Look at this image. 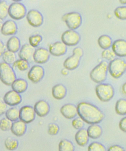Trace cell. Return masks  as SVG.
<instances>
[{
  "mask_svg": "<svg viewBox=\"0 0 126 151\" xmlns=\"http://www.w3.org/2000/svg\"><path fill=\"white\" fill-rule=\"evenodd\" d=\"M77 108L78 115L87 124H99L105 118L104 114L100 109L89 102H81Z\"/></svg>",
  "mask_w": 126,
  "mask_h": 151,
  "instance_id": "cell-1",
  "label": "cell"
},
{
  "mask_svg": "<svg viewBox=\"0 0 126 151\" xmlns=\"http://www.w3.org/2000/svg\"><path fill=\"white\" fill-rule=\"evenodd\" d=\"M108 71V63L102 61L90 72V77L92 81L97 83H103L106 80Z\"/></svg>",
  "mask_w": 126,
  "mask_h": 151,
  "instance_id": "cell-2",
  "label": "cell"
},
{
  "mask_svg": "<svg viewBox=\"0 0 126 151\" xmlns=\"http://www.w3.org/2000/svg\"><path fill=\"white\" fill-rule=\"evenodd\" d=\"M95 91L99 100L105 102L109 101L115 93L113 86L109 83H99L96 86Z\"/></svg>",
  "mask_w": 126,
  "mask_h": 151,
  "instance_id": "cell-3",
  "label": "cell"
},
{
  "mask_svg": "<svg viewBox=\"0 0 126 151\" xmlns=\"http://www.w3.org/2000/svg\"><path fill=\"white\" fill-rule=\"evenodd\" d=\"M126 71V62L120 58H115L108 63V72L114 78L121 77Z\"/></svg>",
  "mask_w": 126,
  "mask_h": 151,
  "instance_id": "cell-4",
  "label": "cell"
},
{
  "mask_svg": "<svg viewBox=\"0 0 126 151\" xmlns=\"http://www.w3.org/2000/svg\"><path fill=\"white\" fill-rule=\"evenodd\" d=\"M1 80L4 84L11 86L17 80V76L14 68L11 65L5 62H2L0 65Z\"/></svg>",
  "mask_w": 126,
  "mask_h": 151,
  "instance_id": "cell-5",
  "label": "cell"
},
{
  "mask_svg": "<svg viewBox=\"0 0 126 151\" xmlns=\"http://www.w3.org/2000/svg\"><path fill=\"white\" fill-rule=\"evenodd\" d=\"M62 20L65 23L67 27L71 30H75L78 29L81 26L82 23L81 15L75 12L64 14L62 17Z\"/></svg>",
  "mask_w": 126,
  "mask_h": 151,
  "instance_id": "cell-6",
  "label": "cell"
},
{
  "mask_svg": "<svg viewBox=\"0 0 126 151\" xmlns=\"http://www.w3.org/2000/svg\"><path fill=\"white\" fill-rule=\"evenodd\" d=\"M27 14L25 6L19 2H14L9 5V15L13 19L18 20L22 19Z\"/></svg>",
  "mask_w": 126,
  "mask_h": 151,
  "instance_id": "cell-7",
  "label": "cell"
},
{
  "mask_svg": "<svg viewBox=\"0 0 126 151\" xmlns=\"http://www.w3.org/2000/svg\"><path fill=\"white\" fill-rule=\"evenodd\" d=\"M62 42L67 46H74L77 45L81 40L80 34L75 30H67L61 35Z\"/></svg>",
  "mask_w": 126,
  "mask_h": 151,
  "instance_id": "cell-8",
  "label": "cell"
},
{
  "mask_svg": "<svg viewBox=\"0 0 126 151\" xmlns=\"http://www.w3.org/2000/svg\"><path fill=\"white\" fill-rule=\"evenodd\" d=\"M26 19L29 24L32 27H38L42 25L44 22L43 15L37 10L29 11L26 15Z\"/></svg>",
  "mask_w": 126,
  "mask_h": 151,
  "instance_id": "cell-9",
  "label": "cell"
},
{
  "mask_svg": "<svg viewBox=\"0 0 126 151\" xmlns=\"http://www.w3.org/2000/svg\"><path fill=\"white\" fill-rule=\"evenodd\" d=\"M45 76V70L43 67L39 65L32 67L28 73V78L32 83H37L43 79Z\"/></svg>",
  "mask_w": 126,
  "mask_h": 151,
  "instance_id": "cell-10",
  "label": "cell"
},
{
  "mask_svg": "<svg viewBox=\"0 0 126 151\" xmlns=\"http://www.w3.org/2000/svg\"><path fill=\"white\" fill-rule=\"evenodd\" d=\"M36 112L34 108L30 106H24L20 109L19 119L26 124H29L34 121Z\"/></svg>",
  "mask_w": 126,
  "mask_h": 151,
  "instance_id": "cell-11",
  "label": "cell"
},
{
  "mask_svg": "<svg viewBox=\"0 0 126 151\" xmlns=\"http://www.w3.org/2000/svg\"><path fill=\"white\" fill-rule=\"evenodd\" d=\"M4 101L9 106H14L19 104L22 101L20 93L14 90L10 91L5 93L3 98Z\"/></svg>",
  "mask_w": 126,
  "mask_h": 151,
  "instance_id": "cell-12",
  "label": "cell"
},
{
  "mask_svg": "<svg viewBox=\"0 0 126 151\" xmlns=\"http://www.w3.org/2000/svg\"><path fill=\"white\" fill-rule=\"evenodd\" d=\"M50 53L46 48H40L35 50L33 58L36 63L44 64L48 62L50 57Z\"/></svg>",
  "mask_w": 126,
  "mask_h": 151,
  "instance_id": "cell-13",
  "label": "cell"
},
{
  "mask_svg": "<svg viewBox=\"0 0 126 151\" xmlns=\"http://www.w3.org/2000/svg\"><path fill=\"white\" fill-rule=\"evenodd\" d=\"M49 51L51 55L54 56H62L66 53L67 46L62 42H57L50 45Z\"/></svg>",
  "mask_w": 126,
  "mask_h": 151,
  "instance_id": "cell-14",
  "label": "cell"
},
{
  "mask_svg": "<svg viewBox=\"0 0 126 151\" xmlns=\"http://www.w3.org/2000/svg\"><path fill=\"white\" fill-rule=\"evenodd\" d=\"M17 26L15 22L9 20L5 21L1 27V33L4 36L15 35L17 31Z\"/></svg>",
  "mask_w": 126,
  "mask_h": 151,
  "instance_id": "cell-15",
  "label": "cell"
},
{
  "mask_svg": "<svg viewBox=\"0 0 126 151\" xmlns=\"http://www.w3.org/2000/svg\"><path fill=\"white\" fill-rule=\"evenodd\" d=\"M112 50L117 56L120 58L126 57V41L118 39L113 42Z\"/></svg>",
  "mask_w": 126,
  "mask_h": 151,
  "instance_id": "cell-16",
  "label": "cell"
},
{
  "mask_svg": "<svg viewBox=\"0 0 126 151\" xmlns=\"http://www.w3.org/2000/svg\"><path fill=\"white\" fill-rule=\"evenodd\" d=\"M34 109L36 114L40 117L46 116L50 111V106L46 101L42 100L35 104Z\"/></svg>",
  "mask_w": 126,
  "mask_h": 151,
  "instance_id": "cell-17",
  "label": "cell"
},
{
  "mask_svg": "<svg viewBox=\"0 0 126 151\" xmlns=\"http://www.w3.org/2000/svg\"><path fill=\"white\" fill-rule=\"evenodd\" d=\"M60 112L64 118L71 119L74 118L78 114L77 108L73 104H66L61 107Z\"/></svg>",
  "mask_w": 126,
  "mask_h": 151,
  "instance_id": "cell-18",
  "label": "cell"
},
{
  "mask_svg": "<svg viewBox=\"0 0 126 151\" xmlns=\"http://www.w3.org/2000/svg\"><path fill=\"white\" fill-rule=\"evenodd\" d=\"M26 124L21 120L14 122L11 130L12 133L17 137L23 136L27 130Z\"/></svg>",
  "mask_w": 126,
  "mask_h": 151,
  "instance_id": "cell-19",
  "label": "cell"
},
{
  "mask_svg": "<svg viewBox=\"0 0 126 151\" xmlns=\"http://www.w3.org/2000/svg\"><path fill=\"white\" fill-rule=\"evenodd\" d=\"M89 138L90 137L87 130L84 128L78 130L75 136L76 143L79 146L81 147L86 146L88 144Z\"/></svg>",
  "mask_w": 126,
  "mask_h": 151,
  "instance_id": "cell-20",
  "label": "cell"
},
{
  "mask_svg": "<svg viewBox=\"0 0 126 151\" xmlns=\"http://www.w3.org/2000/svg\"><path fill=\"white\" fill-rule=\"evenodd\" d=\"M35 48L30 44H26L23 45L20 48L18 53L19 58L20 59L28 60L33 57L35 52Z\"/></svg>",
  "mask_w": 126,
  "mask_h": 151,
  "instance_id": "cell-21",
  "label": "cell"
},
{
  "mask_svg": "<svg viewBox=\"0 0 126 151\" xmlns=\"http://www.w3.org/2000/svg\"><path fill=\"white\" fill-rule=\"evenodd\" d=\"M67 93V89L63 85L59 83L53 86L52 89V95L54 98L61 100L65 97Z\"/></svg>",
  "mask_w": 126,
  "mask_h": 151,
  "instance_id": "cell-22",
  "label": "cell"
},
{
  "mask_svg": "<svg viewBox=\"0 0 126 151\" xmlns=\"http://www.w3.org/2000/svg\"><path fill=\"white\" fill-rule=\"evenodd\" d=\"M80 58L73 55L64 61L63 64L64 68L68 70L76 69L80 65Z\"/></svg>",
  "mask_w": 126,
  "mask_h": 151,
  "instance_id": "cell-23",
  "label": "cell"
},
{
  "mask_svg": "<svg viewBox=\"0 0 126 151\" xmlns=\"http://www.w3.org/2000/svg\"><path fill=\"white\" fill-rule=\"evenodd\" d=\"M28 86L27 81L22 78L17 79L11 85L13 90L20 94L25 92Z\"/></svg>",
  "mask_w": 126,
  "mask_h": 151,
  "instance_id": "cell-24",
  "label": "cell"
},
{
  "mask_svg": "<svg viewBox=\"0 0 126 151\" xmlns=\"http://www.w3.org/2000/svg\"><path fill=\"white\" fill-rule=\"evenodd\" d=\"M21 43L20 39L17 37L12 36L9 39L6 44V48L8 50L14 52L19 51Z\"/></svg>",
  "mask_w": 126,
  "mask_h": 151,
  "instance_id": "cell-25",
  "label": "cell"
},
{
  "mask_svg": "<svg viewBox=\"0 0 126 151\" xmlns=\"http://www.w3.org/2000/svg\"><path fill=\"white\" fill-rule=\"evenodd\" d=\"M87 130L89 137L93 139L99 138L102 134V127L98 124H91Z\"/></svg>",
  "mask_w": 126,
  "mask_h": 151,
  "instance_id": "cell-26",
  "label": "cell"
},
{
  "mask_svg": "<svg viewBox=\"0 0 126 151\" xmlns=\"http://www.w3.org/2000/svg\"><path fill=\"white\" fill-rule=\"evenodd\" d=\"M98 43L101 48L103 50L109 49L112 45V39L107 35H102L98 39Z\"/></svg>",
  "mask_w": 126,
  "mask_h": 151,
  "instance_id": "cell-27",
  "label": "cell"
},
{
  "mask_svg": "<svg viewBox=\"0 0 126 151\" xmlns=\"http://www.w3.org/2000/svg\"><path fill=\"white\" fill-rule=\"evenodd\" d=\"M115 111L118 115H126V99H120L117 101L115 105Z\"/></svg>",
  "mask_w": 126,
  "mask_h": 151,
  "instance_id": "cell-28",
  "label": "cell"
},
{
  "mask_svg": "<svg viewBox=\"0 0 126 151\" xmlns=\"http://www.w3.org/2000/svg\"><path fill=\"white\" fill-rule=\"evenodd\" d=\"M5 114L6 118L14 122L19 119L20 110L17 108H11L7 110Z\"/></svg>",
  "mask_w": 126,
  "mask_h": 151,
  "instance_id": "cell-29",
  "label": "cell"
},
{
  "mask_svg": "<svg viewBox=\"0 0 126 151\" xmlns=\"http://www.w3.org/2000/svg\"><path fill=\"white\" fill-rule=\"evenodd\" d=\"M15 53L9 50L6 51L1 56L4 62L9 65H12L17 60Z\"/></svg>",
  "mask_w": 126,
  "mask_h": 151,
  "instance_id": "cell-30",
  "label": "cell"
},
{
  "mask_svg": "<svg viewBox=\"0 0 126 151\" xmlns=\"http://www.w3.org/2000/svg\"><path fill=\"white\" fill-rule=\"evenodd\" d=\"M58 150L60 151H73L75 147L72 142L67 139H63L58 145Z\"/></svg>",
  "mask_w": 126,
  "mask_h": 151,
  "instance_id": "cell-31",
  "label": "cell"
},
{
  "mask_svg": "<svg viewBox=\"0 0 126 151\" xmlns=\"http://www.w3.org/2000/svg\"><path fill=\"white\" fill-rule=\"evenodd\" d=\"M12 65V67L14 69L17 68L21 71H26L29 68L30 66L28 60L20 59H20L17 60Z\"/></svg>",
  "mask_w": 126,
  "mask_h": 151,
  "instance_id": "cell-32",
  "label": "cell"
},
{
  "mask_svg": "<svg viewBox=\"0 0 126 151\" xmlns=\"http://www.w3.org/2000/svg\"><path fill=\"white\" fill-rule=\"evenodd\" d=\"M5 145L6 149L9 150H15L19 146L18 141L11 137H9L6 139Z\"/></svg>",
  "mask_w": 126,
  "mask_h": 151,
  "instance_id": "cell-33",
  "label": "cell"
},
{
  "mask_svg": "<svg viewBox=\"0 0 126 151\" xmlns=\"http://www.w3.org/2000/svg\"><path fill=\"white\" fill-rule=\"evenodd\" d=\"M9 6L6 1L2 0L0 3V19L4 20L9 14Z\"/></svg>",
  "mask_w": 126,
  "mask_h": 151,
  "instance_id": "cell-34",
  "label": "cell"
},
{
  "mask_svg": "<svg viewBox=\"0 0 126 151\" xmlns=\"http://www.w3.org/2000/svg\"><path fill=\"white\" fill-rule=\"evenodd\" d=\"M114 14L115 17L119 19L126 20V6L117 7L114 10Z\"/></svg>",
  "mask_w": 126,
  "mask_h": 151,
  "instance_id": "cell-35",
  "label": "cell"
},
{
  "mask_svg": "<svg viewBox=\"0 0 126 151\" xmlns=\"http://www.w3.org/2000/svg\"><path fill=\"white\" fill-rule=\"evenodd\" d=\"M13 122L7 118H4L0 122V128L3 131H8L11 130Z\"/></svg>",
  "mask_w": 126,
  "mask_h": 151,
  "instance_id": "cell-36",
  "label": "cell"
},
{
  "mask_svg": "<svg viewBox=\"0 0 126 151\" xmlns=\"http://www.w3.org/2000/svg\"><path fill=\"white\" fill-rule=\"evenodd\" d=\"M88 150L89 151H105L106 147L102 144L98 142H93L89 145Z\"/></svg>",
  "mask_w": 126,
  "mask_h": 151,
  "instance_id": "cell-37",
  "label": "cell"
},
{
  "mask_svg": "<svg viewBox=\"0 0 126 151\" xmlns=\"http://www.w3.org/2000/svg\"><path fill=\"white\" fill-rule=\"evenodd\" d=\"M43 40L42 36L39 35H32L29 38V44L32 47L35 48L39 45Z\"/></svg>",
  "mask_w": 126,
  "mask_h": 151,
  "instance_id": "cell-38",
  "label": "cell"
},
{
  "mask_svg": "<svg viewBox=\"0 0 126 151\" xmlns=\"http://www.w3.org/2000/svg\"><path fill=\"white\" fill-rule=\"evenodd\" d=\"M116 56L112 50L109 49L104 50L102 53V58L110 61L115 59Z\"/></svg>",
  "mask_w": 126,
  "mask_h": 151,
  "instance_id": "cell-39",
  "label": "cell"
},
{
  "mask_svg": "<svg viewBox=\"0 0 126 151\" xmlns=\"http://www.w3.org/2000/svg\"><path fill=\"white\" fill-rule=\"evenodd\" d=\"M84 122L80 117L74 119L72 122V125L76 129L78 130L83 128L84 126Z\"/></svg>",
  "mask_w": 126,
  "mask_h": 151,
  "instance_id": "cell-40",
  "label": "cell"
},
{
  "mask_svg": "<svg viewBox=\"0 0 126 151\" xmlns=\"http://www.w3.org/2000/svg\"><path fill=\"white\" fill-rule=\"evenodd\" d=\"M60 128L58 124L52 123L48 126V132L50 135H56L59 131Z\"/></svg>",
  "mask_w": 126,
  "mask_h": 151,
  "instance_id": "cell-41",
  "label": "cell"
},
{
  "mask_svg": "<svg viewBox=\"0 0 126 151\" xmlns=\"http://www.w3.org/2000/svg\"><path fill=\"white\" fill-rule=\"evenodd\" d=\"M73 55L81 58L84 55L83 50L80 47H77L75 48L73 50Z\"/></svg>",
  "mask_w": 126,
  "mask_h": 151,
  "instance_id": "cell-42",
  "label": "cell"
},
{
  "mask_svg": "<svg viewBox=\"0 0 126 151\" xmlns=\"http://www.w3.org/2000/svg\"><path fill=\"white\" fill-rule=\"evenodd\" d=\"M120 129L122 131L126 133V116L122 118L120 120L119 124Z\"/></svg>",
  "mask_w": 126,
  "mask_h": 151,
  "instance_id": "cell-43",
  "label": "cell"
},
{
  "mask_svg": "<svg viewBox=\"0 0 126 151\" xmlns=\"http://www.w3.org/2000/svg\"><path fill=\"white\" fill-rule=\"evenodd\" d=\"M7 111V105L4 101L0 102V115H2L6 113Z\"/></svg>",
  "mask_w": 126,
  "mask_h": 151,
  "instance_id": "cell-44",
  "label": "cell"
},
{
  "mask_svg": "<svg viewBox=\"0 0 126 151\" xmlns=\"http://www.w3.org/2000/svg\"><path fill=\"white\" fill-rule=\"evenodd\" d=\"M108 150L109 151H124V148L118 145H114L111 146L108 148Z\"/></svg>",
  "mask_w": 126,
  "mask_h": 151,
  "instance_id": "cell-45",
  "label": "cell"
},
{
  "mask_svg": "<svg viewBox=\"0 0 126 151\" xmlns=\"http://www.w3.org/2000/svg\"><path fill=\"white\" fill-rule=\"evenodd\" d=\"M5 46L2 41L0 42V56H2V54L5 52Z\"/></svg>",
  "mask_w": 126,
  "mask_h": 151,
  "instance_id": "cell-46",
  "label": "cell"
},
{
  "mask_svg": "<svg viewBox=\"0 0 126 151\" xmlns=\"http://www.w3.org/2000/svg\"><path fill=\"white\" fill-rule=\"evenodd\" d=\"M122 92L125 95H126V82L123 84L122 86Z\"/></svg>",
  "mask_w": 126,
  "mask_h": 151,
  "instance_id": "cell-47",
  "label": "cell"
},
{
  "mask_svg": "<svg viewBox=\"0 0 126 151\" xmlns=\"http://www.w3.org/2000/svg\"><path fill=\"white\" fill-rule=\"evenodd\" d=\"M61 74L63 76H67L68 74V70L67 69L64 68L61 71Z\"/></svg>",
  "mask_w": 126,
  "mask_h": 151,
  "instance_id": "cell-48",
  "label": "cell"
},
{
  "mask_svg": "<svg viewBox=\"0 0 126 151\" xmlns=\"http://www.w3.org/2000/svg\"><path fill=\"white\" fill-rule=\"evenodd\" d=\"M120 3L122 5H126V0H119Z\"/></svg>",
  "mask_w": 126,
  "mask_h": 151,
  "instance_id": "cell-49",
  "label": "cell"
},
{
  "mask_svg": "<svg viewBox=\"0 0 126 151\" xmlns=\"http://www.w3.org/2000/svg\"><path fill=\"white\" fill-rule=\"evenodd\" d=\"M12 1H14V2H19L20 1H22V0H12Z\"/></svg>",
  "mask_w": 126,
  "mask_h": 151,
  "instance_id": "cell-50",
  "label": "cell"
},
{
  "mask_svg": "<svg viewBox=\"0 0 126 151\" xmlns=\"http://www.w3.org/2000/svg\"><path fill=\"white\" fill-rule=\"evenodd\" d=\"M2 1V0H1V1Z\"/></svg>",
  "mask_w": 126,
  "mask_h": 151,
  "instance_id": "cell-51",
  "label": "cell"
}]
</instances>
